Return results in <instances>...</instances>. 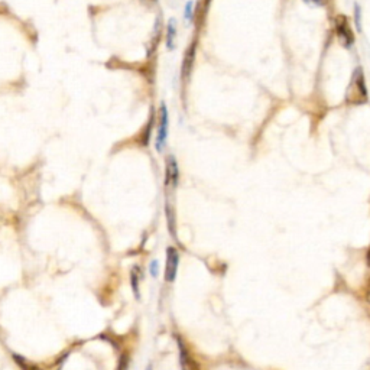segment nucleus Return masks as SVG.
<instances>
[{
	"mask_svg": "<svg viewBox=\"0 0 370 370\" xmlns=\"http://www.w3.org/2000/svg\"><path fill=\"white\" fill-rule=\"evenodd\" d=\"M368 100V89L365 84V77L362 68H356L352 81L347 87L346 102L350 104H362Z\"/></svg>",
	"mask_w": 370,
	"mask_h": 370,
	"instance_id": "1",
	"label": "nucleus"
},
{
	"mask_svg": "<svg viewBox=\"0 0 370 370\" xmlns=\"http://www.w3.org/2000/svg\"><path fill=\"white\" fill-rule=\"evenodd\" d=\"M158 129H156V139H155V148L158 152H162L165 145H166V139H168V127H169V115H168V109L165 104H161L159 112H158Z\"/></svg>",
	"mask_w": 370,
	"mask_h": 370,
	"instance_id": "2",
	"label": "nucleus"
},
{
	"mask_svg": "<svg viewBox=\"0 0 370 370\" xmlns=\"http://www.w3.org/2000/svg\"><path fill=\"white\" fill-rule=\"evenodd\" d=\"M178 356H179V368L181 370H201L200 363L195 360L193 353L190 352L188 346L182 340L181 336H177Z\"/></svg>",
	"mask_w": 370,
	"mask_h": 370,
	"instance_id": "3",
	"label": "nucleus"
},
{
	"mask_svg": "<svg viewBox=\"0 0 370 370\" xmlns=\"http://www.w3.org/2000/svg\"><path fill=\"white\" fill-rule=\"evenodd\" d=\"M178 266H179V253L175 247L169 246L165 253V272H163V278L168 283H172L177 279Z\"/></svg>",
	"mask_w": 370,
	"mask_h": 370,
	"instance_id": "4",
	"label": "nucleus"
},
{
	"mask_svg": "<svg viewBox=\"0 0 370 370\" xmlns=\"http://www.w3.org/2000/svg\"><path fill=\"white\" fill-rule=\"evenodd\" d=\"M334 23H336V30H337L339 39H340L343 46L350 48L352 45L355 44V36H353V32L349 26L347 17L344 15H337L336 19H334Z\"/></svg>",
	"mask_w": 370,
	"mask_h": 370,
	"instance_id": "5",
	"label": "nucleus"
},
{
	"mask_svg": "<svg viewBox=\"0 0 370 370\" xmlns=\"http://www.w3.org/2000/svg\"><path fill=\"white\" fill-rule=\"evenodd\" d=\"M179 184V168L178 162L174 155H169L166 158V165H165V185L171 188H177Z\"/></svg>",
	"mask_w": 370,
	"mask_h": 370,
	"instance_id": "6",
	"label": "nucleus"
},
{
	"mask_svg": "<svg viewBox=\"0 0 370 370\" xmlns=\"http://www.w3.org/2000/svg\"><path fill=\"white\" fill-rule=\"evenodd\" d=\"M194 59H195V42L190 44V46L187 48V51L184 54L182 65H181V78H182L184 83H187L188 78H190V75H191Z\"/></svg>",
	"mask_w": 370,
	"mask_h": 370,
	"instance_id": "7",
	"label": "nucleus"
},
{
	"mask_svg": "<svg viewBox=\"0 0 370 370\" xmlns=\"http://www.w3.org/2000/svg\"><path fill=\"white\" fill-rule=\"evenodd\" d=\"M166 48L172 51L175 48V38H177V22L175 19H169L166 23Z\"/></svg>",
	"mask_w": 370,
	"mask_h": 370,
	"instance_id": "8",
	"label": "nucleus"
},
{
	"mask_svg": "<svg viewBox=\"0 0 370 370\" xmlns=\"http://www.w3.org/2000/svg\"><path fill=\"white\" fill-rule=\"evenodd\" d=\"M140 279H142V273H140V266L134 265L130 272V283H132V289L136 296V299H140Z\"/></svg>",
	"mask_w": 370,
	"mask_h": 370,
	"instance_id": "9",
	"label": "nucleus"
},
{
	"mask_svg": "<svg viewBox=\"0 0 370 370\" xmlns=\"http://www.w3.org/2000/svg\"><path fill=\"white\" fill-rule=\"evenodd\" d=\"M13 360H15L16 365H17L22 370H41L38 366H35L33 363L28 362V360H26L25 357H22V356L13 355Z\"/></svg>",
	"mask_w": 370,
	"mask_h": 370,
	"instance_id": "10",
	"label": "nucleus"
},
{
	"mask_svg": "<svg viewBox=\"0 0 370 370\" xmlns=\"http://www.w3.org/2000/svg\"><path fill=\"white\" fill-rule=\"evenodd\" d=\"M149 272L153 278H156L159 275V262L158 260H152L149 263Z\"/></svg>",
	"mask_w": 370,
	"mask_h": 370,
	"instance_id": "11",
	"label": "nucleus"
},
{
	"mask_svg": "<svg viewBox=\"0 0 370 370\" xmlns=\"http://www.w3.org/2000/svg\"><path fill=\"white\" fill-rule=\"evenodd\" d=\"M193 7H194L193 1H188V3H187V6H185V19H187L188 22H190V20L194 17Z\"/></svg>",
	"mask_w": 370,
	"mask_h": 370,
	"instance_id": "12",
	"label": "nucleus"
},
{
	"mask_svg": "<svg viewBox=\"0 0 370 370\" xmlns=\"http://www.w3.org/2000/svg\"><path fill=\"white\" fill-rule=\"evenodd\" d=\"M356 26L357 29H362V19H360V7L356 6Z\"/></svg>",
	"mask_w": 370,
	"mask_h": 370,
	"instance_id": "13",
	"label": "nucleus"
},
{
	"mask_svg": "<svg viewBox=\"0 0 370 370\" xmlns=\"http://www.w3.org/2000/svg\"><path fill=\"white\" fill-rule=\"evenodd\" d=\"M304 1L308 4H314V6H324L327 3V0H304Z\"/></svg>",
	"mask_w": 370,
	"mask_h": 370,
	"instance_id": "14",
	"label": "nucleus"
},
{
	"mask_svg": "<svg viewBox=\"0 0 370 370\" xmlns=\"http://www.w3.org/2000/svg\"><path fill=\"white\" fill-rule=\"evenodd\" d=\"M143 3H146V4H153V3H156L158 0H142Z\"/></svg>",
	"mask_w": 370,
	"mask_h": 370,
	"instance_id": "15",
	"label": "nucleus"
},
{
	"mask_svg": "<svg viewBox=\"0 0 370 370\" xmlns=\"http://www.w3.org/2000/svg\"><path fill=\"white\" fill-rule=\"evenodd\" d=\"M366 298H368V301L370 302V281H369V286H368V296H366Z\"/></svg>",
	"mask_w": 370,
	"mask_h": 370,
	"instance_id": "16",
	"label": "nucleus"
},
{
	"mask_svg": "<svg viewBox=\"0 0 370 370\" xmlns=\"http://www.w3.org/2000/svg\"><path fill=\"white\" fill-rule=\"evenodd\" d=\"M368 263L370 265V247H369V252H368Z\"/></svg>",
	"mask_w": 370,
	"mask_h": 370,
	"instance_id": "17",
	"label": "nucleus"
},
{
	"mask_svg": "<svg viewBox=\"0 0 370 370\" xmlns=\"http://www.w3.org/2000/svg\"><path fill=\"white\" fill-rule=\"evenodd\" d=\"M146 370H152V366H148V369Z\"/></svg>",
	"mask_w": 370,
	"mask_h": 370,
	"instance_id": "18",
	"label": "nucleus"
}]
</instances>
